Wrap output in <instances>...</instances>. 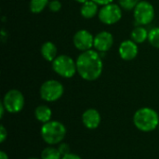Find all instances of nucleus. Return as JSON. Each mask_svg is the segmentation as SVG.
<instances>
[{
	"label": "nucleus",
	"mask_w": 159,
	"mask_h": 159,
	"mask_svg": "<svg viewBox=\"0 0 159 159\" xmlns=\"http://www.w3.org/2000/svg\"><path fill=\"white\" fill-rule=\"evenodd\" d=\"M78 75L87 81L97 80L102 73V61L100 54L94 50L83 51L76 59Z\"/></svg>",
	"instance_id": "nucleus-1"
},
{
	"label": "nucleus",
	"mask_w": 159,
	"mask_h": 159,
	"mask_svg": "<svg viewBox=\"0 0 159 159\" xmlns=\"http://www.w3.org/2000/svg\"><path fill=\"white\" fill-rule=\"evenodd\" d=\"M133 124L137 129L143 132H151L158 128V113L150 107L138 109L133 116Z\"/></svg>",
	"instance_id": "nucleus-2"
},
{
	"label": "nucleus",
	"mask_w": 159,
	"mask_h": 159,
	"mask_svg": "<svg viewBox=\"0 0 159 159\" xmlns=\"http://www.w3.org/2000/svg\"><path fill=\"white\" fill-rule=\"evenodd\" d=\"M67 134L66 127L57 120H50L42 125L40 135L42 140L48 145L60 144Z\"/></svg>",
	"instance_id": "nucleus-3"
},
{
	"label": "nucleus",
	"mask_w": 159,
	"mask_h": 159,
	"mask_svg": "<svg viewBox=\"0 0 159 159\" xmlns=\"http://www.w3.org/2000/svg\"><path fill=\"white\" fill-rule=\"evenodd\" d=\"M52 69L56 74L64 78H71L77 72L76 62L67 55L57 56L52 61Z\"/></svg>",
	"instance_id": "nucleus-4"
},
{
	"label": "nucleus",
	"mask_w": 159,
	"mask_h": 159,
	"mask_svg": "<svg viewBox=\"0 0 159 159\" xmlns=\"http://www.w3.org/2000/svg\"><path fill=\"white\" fill-rule=\"evenodd\" d=\"M64 88L58 80L50 79L45 81L40 87V97L48 102H53L61 98Z\"/></svg>",
	"instance_id": "nucleus-5"
},
{
	"label": "nucleus",
	"mask_w": 159,
	"mask_h": 159,
	"mask_svg": "<svg viewBox=\"0 0 159 159\" xmlns=\"http://www.w3.org/2000/svg\"><path fill=\"white\" fill-rule=\"evenodd\" d=\"M24 96L18 89H10L8 90L2 101L4 107L7 112L9 114H17L20 113L24 107Z\"/></svg>",
	"instance_id": "nucleus-6"
},
{
	"label": "nucleus",
	"mask_w": 159,
	"mask_h": 159,
	"mask_svg": "<svg viewBox=\"0 0 159 159\" xmlns=\"http://www.w3.org/2000/svg\"><path fill=\"white\" fill-rule=\"evenodd\" d=\"M155 18V8L147 1H140L134 8L135 21L140 25H146L153 21Z\"/></svg>",
	"instance_id": "nucleus-7"
},
{
	"label": "nucleus",
	"mask_w": 159,
	"mask_h": 159,
	"mask_svg": "<svg viewBox=\"0 0 159 159\" xmlns=\"http://www.w3.org/2000/svg\"><path fill=\"white\" fill-rule=\"evenodd\" d=\"M98 16L102 23L111 25L120 20L122 17V11L118 5L111 3L102 6V7L99 11Z\"/></svg>",
	"instance_id": "nucleus-8"
},
{
	"label": "nucleus",
	"mask_w": 159,
	"mask_h": 159,
	"mask_svg": "<svg viewBox=\"0 0 159 159\" xmlns=\"http://www.w3.org/2000/svg\"><path fill=\"white\" fill-rule=\"evenodd\" d=\"M74 45L75 47L81 50H89L94 45V36L87 30H79L74 35Z\"/></svg>",
	"instance_id": "nucleus-9"
},
{
	"label": "nucleus",
	"mask_w": 159,
	"mask_h": 159,
	"mask_svg": "<svg viewBox=\"0 0 159 159\" xmlns=\"http://www.w3.org/2000/svg\"><path fill=\"white\" fill-rule=\"evenodd\" d=\"M82 123L84 127L88 129H96L99 128L102 122V116L99 111L94 108L87 109L81 116Z\"/></svg>",
	"instance_id": "nucleus-10"
},
{
	"label": "nucleus",
	"mask_w": 159,
	"mask_h": 159,
	"mask_svg": "<svg viewBox=\"0 0 159 159\" xmlns=\"http://www.w3.org/2000/svg\"><path fill=\"white\" fill-rule=\"evenodd\" d=\"M114 43V38L111 33L109 32H101L94 36V45L93 47L100 52L108 51Z\"/></svg>",
	"instance_id": "nucleus-11"
},
{
	"label": "nucleus",
	"mask_w": 159,
	"mask_h": 159,
	"mask_svg": "<svg viewBox=\"0 0 159 159\" xmlns=\"http://www.w3.org/2000/svg\"><path fill=\"white\" fill-rule=\"evenodd\" d=\"M119 55L125 61H131L138 55V46L132 40H125L119 46Z\"/></svg>",
	"instance_id": "nucleus-12"
},
{
	"label": "nucleus",
	"mask_w": 159,
	"mask_h": 159,
	"mask_svg": "<svg viewBox=\"0 0 159 159\" xmlns=\"http://www.w3.org/2000/svg\"><path fill=\"white\" fill-rule=\"evenodd\" d=\"M34 117L40 123L45 124L51 120L52 111L48 105L41 104L34 109Z\"/></svg>",
	"instance_id": "nucleus-13"
},
{
	"label": "nucleus",
	"mask_w": 159,
	"mask_h": 159,
	"mask_svg": "<svg viewBox=\"0 0 159 159\" xmlns=\"http://www.w3.org/2000/svg\"><path fill=\"white\" fill-rule=\"evenodd\" d=\"M41 54L45 60L52 62L57 58V48L50 41L45 42L41 47Z\"/></svg>",
	"instance_id": "nucleus-14"
},
{
	"label": "nucleus",
	"mask_w": 159,
	"mask_h": 159,
	"mask_svg": "<svg viewBox=\"0 0 159 159\" xmlns=\"http://www.w3.org/2000/svg\"><path fill=\"white\" fill-rule=\"evenodd\" d=\"M80 12H81V15L84 18H86V19H91L98 12V4H96L92 0H89V1H88V2H86V3L83 4Z\"/></svg>",
	"instance_id": "nucleus-15"
},
{
	"label": "nucleus",
	"mask_w": 159,
	"mask_h": 159,
	"mask_svg": "<svg viewBox=\"0 0 159 159\" xmlns=\"http://www.w3.org/2000/svg\"><path fill=\"white\" fill-rule=\"evenodd\" d=\"M131 40L134 41L136 44L143 43L146 39H148V32L145 28L142 26H138L134 28L131 32Z\"/></svg>",
	"instance_id": "nucleus-16"
},
{
	"label": "nucleus",
	"mask_w": 159,
	"mask_h": 159,
	"mask_svg": "<svg viewBox=\"0 0 159 159\" xmlns=\"http://www.w3.org/2000/svg\"><path fill=\"white\" fill-rule=\"evenodd\" d=\"M62 156L61 155L60 151L57 147H54L53 145H49L45 147L41 152V159H61Z\"/></svg>",
	"instance_id": "nucleus-17"
},
{
	"label": "nucleus",
	"mask_w": 159,
	"mask_h": 159,
	"mask_svg": "<svg viewBox=\"0 0 159 159\" xmlns=\"http://www.w3.org/2000/svg\"><path fill=\"white\" fill-rule=\"evenodd\" d=\"M48 0H31L30 10L33 13H40L48 5Z\"/></svg>",
	"instance_id": "nucleus-18"
},
{
	"label": "nucleus",
	"mask_w": 159,
	"mask_h": 159,
	"mask_svg": "<svg viewBox=\"0 0 159 159\" xmlns=\"http://www.w3.org/2000/svg\"><path fill=\"white\" fill-rule=\"evenodd\" d=\"M148 41L153 47L159 48V27H155L150 30L148 33Z\"/></svg>",
	"instance_id": "nucleus-19"
},
{
	"label": "nucleus",
	"mask_w": 159,
	"mask_h": 159,
	"mask_svg": "<svg viewBox=\"0 0 159 159\" xmlns=\"http://www.w3.org/2000/svg\"><path fill=\"white\" fill-rule=\"evenodd\" d=\"M140 0H119V5L121 7L127 10H131L139 4Z\"/></svg>",
	"instance_id": "nucleus-20"
},
{
	"label": "nucleus",
	"mask_w": 159,
	"mask_h": 159,
	"mask_svg": "<svg viewBox=\"0 0 159 159\" xmlns=\"http://www.w3.org/2000/svg\"><path fill=\"white\" fill-rule=\"evenodd\" d=\"M48 7H49L50 11L57 12V11H59L61 8V4L58 0H52V1H50L48 3Z\"/></svg>",
	"instance_id": "nucleus-21"
},
{
	"label": "nucleus",
	"mask_w": 159,
	"mask_h": 159,
	"mask_svg": "<svg viewBox=\"0 0 159 159\" xmlns=\"http://www.w3.org/2000/svg\"><path fill=\"white\" fill-rule=\"evenodd\" d=\"M58 150L60 151L61 155V156H65L69 153H71V149H70V146L67 144V143H61L60 144H58Z\"/></svg>",
	"instance_id": "nucleus-22"
},
{
	"label": "nucleus",
	"mask_w": 159,
	"mask_h": 159,
	"mask_svg": "<svg viewBox=\"0 0 159 159\" xmlns=\"http://www.w3.org/2000/svg\"><path fill=\"white\" fill-rule=\"evenodd\" d=\"M7 139V130L3 125H1L0 126V143H3Z\"/></svg>",
	"instance_id": "nucleus-23"
},
{
	"label": "nucleus",
	"mask_w": 159,
	"mask_h": 159,
	"mask_svg": "<svg viewBox=\"0 0 159 159\" xmlns=\"http://www.w3.org/2000/svg\"><path fill=\"white\" fill-rule=\"evenodd\" d=\"M61 159H82L80 156L76 155V154H73V153H69L65 156H62Z\"/></svg>",
	"instance_id": "nucleus-24"
},
{
	"label": "nucleus",
	"mask_w": 159,
	"mask_h": 159,
	"mask_svg": "<svg viewBox=\"0 0 159 159\" xmlns=\"http://www.w3.org/2000/svg\"><path fill=\"white\" fill-rule=\"evenodd\" d=\"M92 1H94L96 4L101 5V6H105V5L111 4L113 2V0H92Z\"/></svg>",
	"instance_id": "nucleus-25"
},
{
	"label": "nucleus",
	"mask_w": 159,
	"mask_h": 159,
	"mask_svg": "<svg viewBox=\"0 0 159 159\" xmlns=\"http://www.w3.org/2000/svg\"><path fill=\"white\" fill-rule=\"evenodd\" d=\"M5 111H7V110H6V108L4 107V105H3V103H2V102H0V118H1V119L4 117Z\"/></svg>",
	"instance_id": "nucleus-26"
},
{
	"label": "nucleus",
	"mask_w": 159,
	"mask_h": 159,
	"mask_svg": "<svg viewBox=\"0 0 159 159\" xmlns=\"http://www.w3.org/2000/svg\"><path fill=\"white\" fill-rule=\"evenodd\" d=\"M0 159H9L8 158V156L6 152L4 151H1L0 152Z\"/></svg>",
	"instance_id": "nucleus-27"
},
{
	"label": "nucleus",
	"mask_w": 159,
	"mask_h": 159,
	"mask_svg": "<svg viewBox=\"0 0 159 159\" xmlns=\"http://www.w3.org/2000/svg\"><path fill=\"white\" fill-rule=\"evenodd\" d=\"M76 2H78V3H81V4H84V3H86V2H88V1H89V0H75Z\"/></svg>",
	"instance_id": "nucleus-28"
},
{
	"label": "nucleus",
	"mask_w": 159,
	"mask_h": 159,
	"mask_svg": "<svg viewBox=\"0 0 159 159\" xmlns=\"http://www.w3.org/2000/svg\"><path fill=\"white\" fill-rule=\"evenodd\" d=\"M27 159H39V158H37V157H30V158H27Z\"/></svg>",
	"instance_id": "nucleus-29"
},
{
	"label": "nucleus",
	"mask_w": 159,
	"mask_h": 159,
	"mask_svg": "<svg viewBox=\"0 0 159 159\" xmlns=\"http://www.w3.org/2000/svg\"><path fill=\"white\" fill-rule=\"evenodd\" d=\"M158 129H159V124H158Z\"/></svg>",
	"instance_id": "nucleus-30"
}]
</instances>
